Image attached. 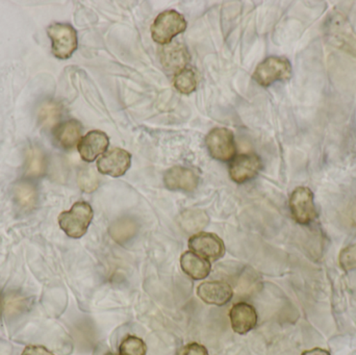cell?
<instances>
[{
  "instance_id": "obj_1",
  "label": "cell",
  "mask_w": 356,
  "mask_h": 355,
  "mask_svg": "<svg viewBox=\"0 0 356 355\" xmlns=\"http://www.w3.org/2000/svg\"><path fill=\"white\" fill-rule=\"evenodd\" d=\"M93 216V210L88 202H75L70 210L58 216V224L68 237L79 239L87 233Z\"/></svg>"
},
{
  "instance_id": "obj_2",
  "label": "cell",
  "mask_w": 356,
  "mask_h": 355,
  "mask_svg": "<svg viewBox=\"0 0 356 355\" xmlns=\"http://www.w3.org/2000/svg\"><path fill=\"white\" fill-rule=\"evenodd\" d=\"M292 76V65L282 56H269L261 63L253 73V79L263 87L276 81H288Z\"/></svg>"
},
{
  "instance_id": "obj_3",
  "label": "cell",
  "mask_w": 356,
  "mask_h": 355,
  "mask_svg": "<svg viewBox=\"0 0 356 355\" xmlns=\"http://www.w3.org/2000/svg\"><path fill=\"white\" fill-rule=\"evenodd\" d=\"M186 28V21L181 14L177 10H165L156 17L152 24V39L159 44H169Z\"/></svg>"
},
{
  "instance_id": "obj_4",
  "label": "cell",
  "mask_w": 356,
  "mask_h": 355,
  "mask_svg": "<svg viewBox=\"0 0 356 355\" xmlns=\"http://www.w3.org/2000/svg\"><path fill=\"white\" fill-rule=\"evenodd\" d=\"M52 53L60 60L70 58L77 48L76 31L66 23H52L47 28Z\"/></svg>"
},
{
  "instance_id": "obj_5",
  "label": "cell",
  "mask_w": 356,
  "mask_h": 355,
  "mask_svg": "<svg viewBox=\"0 0 356 355\" xmlns=\"http://www.w3.org/2000/svg\"><path fill=\"white\" fill-rule=\"evenodd\" d=\"M290 210L293 218L301 225H309L317 218L315 197L311 189L298 187L290 197Z\"/></svg>"
},
{
  "instance_id": "obj_6",
  "label": "cell",
  "mask_w": 356,
  "mask_h": 355,
  "mask_svg": "<svg viewBox=\"0 0 356 355\" xmlns=\"http://www.w3.org/2000/svg\"><path fill=\"white\" fill-rule=\"evenodd\" d=\"M205 143L209 154L216 160L228 162L236 156V142H234V133L230 129H213L207 135Z\"/></svg>"
},
{
  "instance_id": "obj_7",
  "label": "cell",
  "mask_w": 356,
  "mask_h": 355,
  "mask_svg": "<svg viewBox=\"0 0 356 355\" xmlns=\"http://www.w3.org/2000/svg\"><path fill=\"white\" fill-rule=\"evenodd\" d=\"M188 248L197 256L211 262L220 260L225 254L224 242L215 233H199L188 240Z\"/></svg>"
},
{
  "instance_id": "obj_8",
  "label": "cell",
  "mask_w": 356,
  "mask_h": 355,
  "mask_svg": "<svg viewBox=\"0 0 356 355\" xmlns=\"http://www.w3.org/2000/svg\"><path fill=\"white\" fill-rule=\"evenodd\" d=\"M131 154L121 148H114L98 160L97 169L102 174L123 176L131 168Z\"/></svg>"
},
{
  "instance_id": "obj_9",
  "label": "cell",
  "mask_w": 356,
  "mask_h": 355,
  "mask_svg": "<svg viewBox=\"0 0 356 355\" xmlns=\"http://www.w3.org/2000/svg\"><path fill=\"white\" fill-rule=\"evenodd\" d=\"M261 170V160L257 154H241L230 163V179L236 183H244L254 179Z\"/></svg>"
},
{
  "instance_id": "obj_10",
  "label": "cell",
  "mask_w": 356,
  "mask_h": 355,
  "mask_svg": "<svg viewBox=\"0 0 356 355\" xmlns=\"http://www.w3.org/2000/svg\"><path fill=\"white\" fill-rule=\"evenodd\" d=\"M197 295L204 304L223 306L234 297V290L224 281H205L197 288Z\"/></svg>"
},
{
  "instance_id": "obj_11",
  "label": "cell",
  "mask_w": 356,
  "mask_h": 355,
  "mask_svg": "<svg viewBox=\"0 0 356 355\" xmlns=\"http://www.w3.org/2000/svg\"><path fill=\"white\" fill-rule=\"evenodd\" d=\"M232 331L238 335H246L255 329L257 324V310L247 302H238L229 312Z\"/></svg>"
},
{
  "instance_id": "obj_12",
  "label": "cell",
  "mask_w": 356,
  "mask_h": 355,
  "mask_svg": "<svg viewBox=\"0 0 356 355\" xmlns=\"http://www.w3.org/2000/svg\"><path fill=\"white\" fill-rule=\"evenodd\" d=\"M110 145V140L106 133L100 131H92L79 141V152L85 162H94L100 154H106Z\"/></svg>"
},
{
  "instance_id": "obj_13",
  "label": "cell",
  "mask_w": 356,
  "mask_h": 355,
  "mask_svg": "<svg viewBox=\"0 0 356 355\" xmlns=\"http://www.w3.org/2000/svg\"><path fill=\"white\" fill-rule=\"evenodd\" d=\"M164 183L173 191L193 192L198 185V176L191 169L173 167L165 173Z\"/></svg>"
},
{
  "instance_id": "obj_14",
  "label": "cell",
  "mask_w": 356,
  "mask_h": 355,
  "mask_svg": "<svg viewBox=\"0 0 356 355\" xmlns=\"http://www.w3.org/2000/svg\"><path fill=\"white\" fill-rule=\"evenodd\" d=\"M161 62L167 71L177 74L178 72L186 69L184 67L190 62V54H188L186 46L175 42V43H171L170 45L166 46L162 50Z\"/></svg>"
},
{
  "instance_id": "obj_15",
  "label": "cell",
  "mask_w": 356,
  "mask_h": 355,
  "mask_svg": "<svg viewBox=\"0 0 356 355\" xmlns=\"http://www.w3.org/2000/svg\"><path fill=\"white\" fill-rule=\"evenodd\" d=\"M180 267L182 271L194 281L207 279L211 271V262L192 251H186L181 254Z\"/></svg>"
},
{
  "instance_id": "obj_16",
  "label": "cell",
  "mask_w": 356,
  "mask_h": 355,
  "mask_svg": "<svg viewBox=\"0 0 356 355\" xmlns=\"http://www.w3.org/2000/svg\"><path fill=\"white\" fill-rule=\"evenodd\" d=\"M83 126L76 120L67 121L56 127L54 131V138L58 145L65 149H71L74 147L81 140Z\"/></svg>"
},
{
  "instance_id": "obj_17",
  "label": "cell",
  "mask_w": 356,
  "mask_h": 355,
  "mask_svg": "<svg viewBox=\"0 0 356 355\" xmlns=\"http://www.w3.org/2000/svg\"><path fill=\"white\" fill-rule=\"evenodd\" d=\"M137 222L131 218H121L115 221L110 227V235L115 242L124 245L137 235Z\"/></svg>"
},
{
  "instance_id": "obj_18",
  "label": "cell",
  "mask_w": 356,
  "mask_h": 355,
  "mask_svg": "<svg viewBox=\"0 0 356 355\" xmlns=\"http://www.w3.org/2000/svg\"><path fill=\"white\" fill-rule=\"evenodd\" d=\"M207 213L201 210H188L178 217V224L186 233H197L209 224Z\"/></svg>"
},
{
  "instance_id": "obj_19",
  "label": "cell",
  "mask_w": 356,
  "mask_h": 355,
  "mask_svg": "<svg viewBox=\"0 0 356 355\" xmlns=\"http://www.w3.org/2000/svg\"><path fill=\"white\" fill-rule=\"evenodd\" d=\"M46 158L43 151L38 147H29L26 152L25 173L27 176L39 177L45 173Z\"/></svg>"
},
{
  "instance_id": "obj_20",
  "label": "cell",
  "mask_w": 356,
  "mask_h": 355,
  "mask_svg": "<svg viewBox=\"0 0 356 355\" xmlns=\"http://www.w3.org/2000/svg\"><path fill=\"white\" fill-rule=\"evenodd\" d=\"M37 191L31 183H20L15 187V199L21 208H33L37 204Z\"/></svg>"
},
{
  "instance_id": "obj_21",
  "label": "cell",
  "mask_w": 356,
  "mask_h": 355,
  "mask_svg": "<svg viewBox=\"0 0 356 355\" xmlns=\"http://www.w3.org/2000/svg\"><path fill=\"white\" fill-rule=\"evenodd\" d=\"M62 116V108L56 102L47 101L42 104L39 110V120L42 126L51 129Z\"/></svg>"
},
{
  "instance_id": "obj_22",
  "label": "cell",
  "mask_w": 356,
  "mask_h": 355,
  "mask_svg": "<svg viewBox=\"0 0 356 355\" xmlns=\"http://www.w3.org/2000/svg\"><path fill=\"white\" fill-rule=\"evenodd\" d=\"M198 79L196 73L192 69H184L177 74L175 79V85L177 91L182 94H191L196 90Z\"/></svg>"
},
{
  "instance_id": "obj_23",
  "label": "cell",
  "mask_w": 356,
  "mask_h": 355,
  "mask_svg": "<svg viewBox=\"0 0 356 355\" xmlns=\"http://www.w3.org/2000/svg\"><path fill=\"white\" fill-rule=\"evenodd\" d=\"M145 342L135 336H127L119 346V355H146Z\"/></svg>"
},
{
  "instance_id": "obj_24",
  "label": "cell",
  "mask_w": 356,
  "mask_h": 355,
  "mask_svg": "<svg viewBox=\"0 0 356 355\" xmlns=\"http://www.w3.org/2000/svg\"><path fill=\"white\" fill-rule=\"evenodd\" d=\"M98 183H99V181H98L97 175L94 172L93 169H83L79 173V188L86 193H91V192L95 191L98 188Z\"/></svg>"
},
{
  "instance_id": "obj_25",
  "label": "cell",
  "mask_w": 356,
  "mask_h": 355,
  "mask_svg": "<svg viewBox=\"0 0 356 355\" xmlns=\"http://www.w3.org/2000/svg\"><path fill=\"white\" fill-rule=\"evenodd\" d=\"M340 265L345 271L356 270V244L348 246L341 251Z\"/></svg>"
},
{
  "instance_id": "obj_26",
  "label": "cell",
  "mask_w": 356,
  "mask_h": 355,
  "mask_svg": "<svg viewBox=\"0 0 356 355\" xmlns=\"http://www.w3.org/2000/svg\"><path fill=\"white\" fill-rule=\"evenodd\" d=\"M177 355H209L207 348L198 343H190L182 346Z\"/></svg>"
},
{
  "instance_id": "obj_27",
  "label": "cell",
  "mask_w": 356,
  "mask_h": 355,
  "mask_svg": "<svg viewBox=\"0 0 356 355\" xmlns=\"http://www.w3.org/2000/svg\"><path fill=\"white\" fill-rule=\"evenodd\" d=\"M21 355H54L43 346H27Z\"/></svg>"
},
{
  "instance_id": "obj_28",
  "label": "cell",
  "mask_w": 356,
  "mask_h": 355,
  "mask_svg": "<svg viewBox=\"0 0 356 355\" xmlns=\"http://www.w3.org/2000/svg\"><path fill=\"white\" fill-rule=\"evenodd\" d=\"M301 355H332L327 350L321 349V348H314V349L307 350Z\"/></svg>"
},
{
  "instance_id": "obj_29",
  "label": "cell",
  "mask_w": 356,
  "mask_h": 355,
  "mask_svg": "<svg viewBox=\"0 0 356 355\" xmlns=\"http://www.w3.org/2000/svg\"><path fill=\"white\" fill-rule=\"evenodd\" d=\"M106 355H117V354H106Z\"/></svg>"
}]
</instances>
